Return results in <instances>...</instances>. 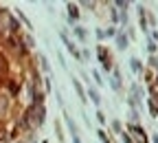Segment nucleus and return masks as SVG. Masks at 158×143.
I'll return each instance as SVG.
<instances>
[{
  "instance_id": "6",
  "label": "nucleus",
  "mask_w": 158,
  "mask_h": 143,
  "mask_svg": "<svg viewBox=\"0 0 158 143\" xmlns=\"http://www.w3.org/2000/svg\"><path fill=\"white\" fill-rule=\"evenodd\" d=\"M75 33L81 37V40H86V31H84V29H79V27H77V29H75Z\"/></svg>"
},
{
  "instance_id": "4",
  "label": "nucleus",
  "mask_w": 158,
  "mask_h": 143,
  "mask_svg": "<svg viewBox=\"0 0 158 143\" xmlns=\"http://www.w3.org/2000/svg\"><path fill=\"white\" fill-rule=\"evenodd\" d=\"M68 13H70V18L77 22V15H79V13H77V7H75V5H68Z\"/></svg>"
},
{
  "instance_id": "8",
  "label": "nucleus",
  "mask_w": 158,
  "mask_h": 143,
  "mask_svg": "<svg viewBox=\"0 0 158 143\" xmlns=\"http://www.w3.org/2000/svg\"><path fill=\"white\" fill-rule=\"evenodd\" d=\"M156 143H158V136H156Z\"/></svg>"
},
{
  "instance_id": "2",
  "label": "nucleus",
  "mask_w": 158,
  "mask_h": 143,
  "mask_svg": "<svg viewBox=\"0 0 158 143\" xmlns=\"http://www.w3.org/2000/svg\"><path fill=\"white\" fill-rule=\"evenodd\" d=\"M99 55H101V62H103V66H106V68H110V66H112V62H110V55L106 53V49H103V46H99Z\"/></svg>"
},
{
  "instance_id": "1",
  "label": "nucleus",
  "mask_w": 158,
  "mask_h": 143,
  "mask_svg": "<svg viewBox=\"0 0 158 143\" xmlns=\"http://www.w3.org/2000/svg\"><path fill=\"white\" fill-rule=\"evenodd\" d=\"M31 33L0 7V143H33L46 104Z\"/></svg>"
},
{
  "instance_id": "7",
  "label": "nucleus",
  "mask_w": 158,
  "mask_h": 143,
  "mask_svg": "<svg viewBox=\"0 0 158 143\" xmlns=\"http://www.w3.org/2000/svg\"><path fill=\"white\" fill-rule=\"evenodd\" d=\"M90 97H92L94 104H99V95H97V90H92V88H90Z\"/></svg>"
},
{
  "instance_id": "5",
  "label": "nucleus",
  "mask_w": 158,
  "mask_h": 143,
  "mask_svg": "<svg viewBox=\"0 0 158 143\" xmlns=\"http://www.w3.org/2000/svg\"><path fill=\"white\" fill-rule=\"evenodd\" d=\"M118 46H127V40H125V35H118Z\"/></svg>"
},
{
  "instance_id": "3",
  "label": "nucleus",
  "mask_w": 158,
  "mask_h": 143,
  "mask_svg": "<svg viewBox=\"0 0 158 143\" xmlns=\"http://www.w3.org/2000/svg\"><path fill=\"white\" fill-rule=\"evenodd\" d=\"M130 130L138 134V139H141V143H147V136H145V132H141V130H138V126H130Z\"/></svg>"
}]
</instances>
